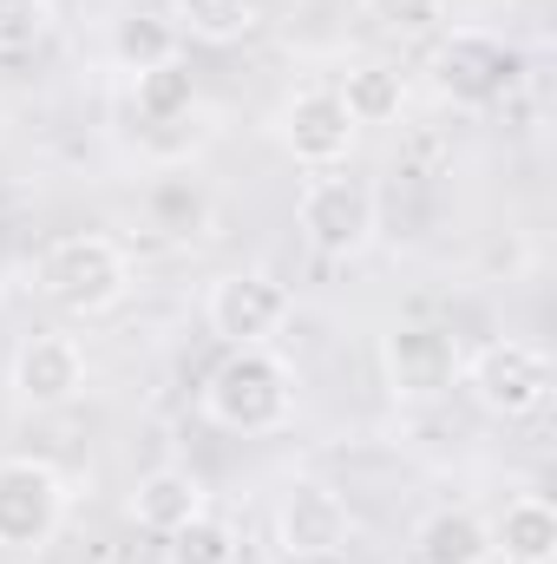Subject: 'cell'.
<instances>
[{
	"instance_id": "11",
	"label": "cell",
	"mask_w": 557,
	"mask_h": 564,
	"mask_svg": "<svg viewBox=\"0 0 557 564\" xmlns=\"http://www.w3.org/2000/svg\"><path fill=\"white\" fill-rule=\"evenodd\" d=\"M7 388H13V401L33 408V414L73 408V401L86 394V348H79L73 335H33V341H20Z\"/></svg>"
},
{
	"instance_id": "15",
	"label": "cell",
	"mask_w": 557,
	"mask_h": 564,
	"mask_svg": "<svg viewBox=\"0 0 557 564\" xmlns=\"http://www.w3.org/2000/svg\"><path fill=\"white\" fill-rule=\"evenodd\" d=\"M335 99L348 106L354 126H387V119H401V106H407V79H401L394 66H381V59H361V66L341 73Z\"/></svg>"
},
{
	"instance_id": "6",
	"label": "cell",
	"mask_w": 557,
	"mask_h": 564,
	"mask_svg": "<svg viewBox=\"0 0 557 564\" xmlns=\"http://www.w3.org/2000/svg\"><path fill=\"white\" fill-rule=\"evenodd\" d=\"M348 532H354V519H348V499L328 486V479H308V473H295L288 486H282V506H276V552L288 564H328L348 552Z\"/></svg>"
},
{
	"instance_id": "18",
	"label": "cell",
	"mask_w": 557,
	"mask_h": 564,
	"mask_svg": "<svg viewBox=\"0 0 557 564\" xmlns=\"http://www.w3.org/2000/svg\"><path fill=\"white\" fill-rule=\"evenodd\" d=\"M132 99H139L144 126H171V119H190L197 112V79H190L184 59H171V66H151V73L132 79Z\"/></svg>"
},
{
	"instance_id": "16",
	"label": "cell",
	"mask_w": 557,
	"mask_h": 564,
	"mask_svg": "<svg viewBox=\"0 0 557 564\" xmlns=\"http://www.w3.org/2000/svg\"><path fill=\"white\" fill-rule=\"evenodd\" d=\"M177 33H190V40H204V46H237V40H250L256 33V20H263V7L256 0H171V13H164Z\"/></svg>"
},
{
	"instance_id": "9",
	"label": "cell",
	"mask_w": 557,
	"mask_h": 564,
	"mask_svg": "<svg viewBox=\"0 0 557 564\" xmlns=\"http://www.w3.org/2000/svg\"><path fill=\"white\" fill-rule=\"evenodd\" d=\"M354 139H361V126L348 119V106L335 99V86H302V93H288L276 106V144L295 164H308V171L348 164Z\"/></svg>"
},
{
	"instance_id": "13",
	"label": "cell",
	"mask_w": 557,
	"mask_h": 564,
	"mask_svg": "<svg viewBox=\"0 0 557 564\" xmlns=\"http://www.w3.org/2000/svg\"><path fill=\"white\" fill-rule=\"evenodd\" d=\"M492 519H479L472 506H439L426 512L414 532V564H492Z\"/></svg>"
},
{
	"instance_id": "1",
	"label": "cell",
	"mask_w": 557,
	"mask_h": 564,
	"mask_svg": "<svg viewBox=\"0 0 557 564\" xmlns=\"http://www.w3.org/2000/svg\"><path fill=\"white\" fill-rule=\"evenodd\" d=\"M204 414L223 433H276L295 414V368L282 361L270 341L230 348L210 381H204Z\"/></svg>"
},
{
	"instance_id": "12",
	"label": "cell",
	"mask_w": 557,
	"mask_h": 564,
	"mask_svg": "<svg viewBox=\"0 0 557 564\" xmlns=\"http://www.w3.org/2000/svg\"><path fill=\"white\" fill-rule=\"evenodd\" d=\"M132 525L144 532H157V539H171L177 525H190L197 512H210V492H204V479L197 473H184V466H157V473H144L139 486H132Z\"/></svg>"
},
{
	"instance_id": "3",
	"label": "cell",
	"mask_w": 557,
	"mask_h": 564,
	"mask_svg": "<svg viewBox=\"0 0 557 564\" xmlns=\"http://www.w3.org/2000/svg\"><path fill=\"white\" fill-rule=\"evenodd\" d=\"M459 381L499 421H532L551 401V361L532 341H485L472 361H459Z\"/></svg>"
},
{
	"instance_id": "10",
	"label": "cell",
	"mask_w": 557,
	"mask_h": 564,
	"mask_svg": "<svg viewBox=\"0 0 557 564\" xmlns=\"http://www.w3.org/2000/svg\"><path fill=\"white\" fill-rule=\"evenodd\" d=\"M433 86L452 106H499L518 86V53L492 33H452L433 53Z\"/></svg>"
},
{
	"instance_id": "17",
	"label": "cell",
	"mask_w": 557,
	"mask_h": 564,
	"mask_svg": "<svg viewBox=\"0 0 557 564\" xmlns=\"http://www.w3.org/2000/svg\"><path fill=\"white\" fill-rule=\"evenodd\" d=\"M177 40H184V33H177L164 13H125L119 33H112V59L139 79L151 66H171V59H177Z\"/></svg>"
},
{
	"instance_id": "5",
	"label": "cell",
	"mask_w": 557,
	"mask_h": 564,
	"mask_svg": "<svg viewBox=\"0 0 557 564\" xmlns=\"http://www.w3.org/2000/svg\"><path fill=\"white\" fill-rule=\"evenodd\" d=\"M66 525V479L46 459H0V552H46Z\"/></svg>"
},
{
	"instance_id": "8",
	"label": "cell",
	"mask_w": 557,
	"mask_h": 564,
	"mask_svg": "<svg viewBox=\"0 0 557 564\" xmlns=\"http://www.w3.org/2000/svg\"><path fill=\"white\" fill-rule=\"evenodd\" d=\"M288 289H282L270 270H230V276L210 282V295H204V322H210V335L223 341V348H256V341H270L282 322H288Z\"/></svg>"
},
{
	"instance_id": "22",
	"label": "cell",
	"mask_w": 557,
	"mask_h": 564,
	"mask_svg": "<svg viewBox=\"0 0 557 564\" xmlns=\"http://www.w3.org/2000/svg\"><path fill=\"white\" fill-rule=\"evenodd\" d=\"M368 13L401 33V40H419V33H439L446 26V0H368Z\"/></svg>"
},
{
	"instance_id": "21",
	"label": "cell",
	"mask_w": 557,
	"mask_h": 564,
	"mask_svg": "<svg viewBox=\"0 0 557 564\" xmlns=\"http://www.w3.org/2000/svg\"><path fill=\"white\" fill-rule=\"evenodd\" d=\"M151 210H157V224H164L171 237H184V230H197V224H204V210H210V204H204V191H197V184L164 177V184L151 191Z\"/></svg>"
},
{
	"instance_id": "20",
	"label": "cell",
	"mask_w": 557,
	"mask_h": 564,
	"mask_svg": "<svg viewBox=\"0 0 557 564\" xmlns=\"http://www.w3.org/2000/svg\"><path fill=\"white\" fill-rule=\"evenodd\" d=\"M53 26H59V7H53V0H0V53H7V59L46 46Z\"/></svg>"
},
{
	"instance_id": "4",
	"label": "cell",
	"mask_w": 557,
	"mask_h": 564,
	"mask_svg": "<svg viewBox=\"0 0 557 564\" xmlns=\"http://www.w3.org/2000/svg\"><path fill=\"white\" fill-rule=\"evenodd\" d=\"M295 224L308 237V250L321 257H361L381 230V204H374V184L368 177H308L302 184V204H295Z\"/></svg>"
},
{
	"instance_id": "7",
	"label": "cell",
	"mask_w": 557,
	"mask_h": 564,
	"mask_svg": "<svg viewBox=\"0 0 557 564\" xmlns=\"http://www.w3.org/2000/svg\"><path fill=\"white\" fill-rule=\"evenodd\" d=\"M459 341L433 322H394L381 335V375H387V394L394 401H439L452 394L459 381Z\"/></svg>"
},
{
	"instance_id": "19",
	"label": "cell",
	"mask_w": 557,
	"mask_h": 564,
	"mask_svg": "<svg viewBox=\"0 0 557 564\" xmlns=\"http://www.w3.org/2000/svg\"><path fill=\"white\" fill-rule=\"evenodd\" d=\"M164 558L171 564H237V532L217 512H197L190 525H177L164 539Z\"/></svg>"
},
{
	"instance_id": "14",
	"label": "cell",
	"mask_w": 557,
	"mask_h": 564,
	"mask_svg": "<svg viewBox=\"0 0 557 564\" xmlns=\"http://www.w3.org/2000/svg\"><path fill=\"white\" fill-rule=\"evenodd\" d=\"M492 552L505 564H557V512L538 492L512 499L505 519L492 525Z\"/></svg>"
},
{
	"instance_id": "2",
	"label": "cell",
	"mask_w": 557,
	"mask_h": 564,
	"mask_svg": "<svg viewBox=\"0 0 557 564\" xmlns=\"http://www.w3.org/2000/svg\"><path fill=\"white\" fill-rule=\"evenodd\" d=\"M33 289L59 308V315H106L125 302L132 289V257L99 237V230H73V237H53L33 263Z\"/></svg>"
}]
</instances>
